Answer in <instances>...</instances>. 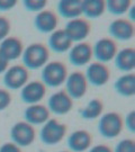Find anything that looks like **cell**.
I'll return each instance as SVG.
<instances>
[{
  "mask_svg": "<svg viewBox=\"0 0 135 152\" xmlns=\"http://www.w3.org/2000/svg\"><path fill=\"white\" fill-rule=\"evenodd\" d=\"M89 152H113V149L106 144H98L90 148Z\"/></svg>",
  "mask_w": 135,
  "mask_h": 152,
  "instance_id": "obj_33",
  "label": "cell"
},
{
  "mask_svg": "<svg viewBox=\"0 0 135 152\" xmlns=\"http://www.w3.org/2000/svg\"><path fill=\"white\" fill-rule=\"evenodd\" d=\"M29 80V70L23 64H15L9 66L4 73V85L7 89L17 90L22 89Z\"/></svg>",
  "mask_w": 135,
  "mask_h": 152,
  "instance_id": "obj_6",
  "label": "cell"
},
{
  "mask_svg": "<svg viewBox=\"0 0 135 152\" xmlns=\"http://www.w3.org/2000/svg\"><path fill=\"white\" fill-rule=\"evenodd\" d=\"M18 4L17 0H0V11H8L15 8Z\"/></svg>",
  "mask_w": 135,
  "mask_h": 152,
  "instance_id": "obj_32",
  "label": "cell"
},
{
  "mask_svg": "<svg viewBox=\"0 0 135 152\" xmlns=\"http://www.w3.org/2000/svg\"><path fill=\"white\" fill-rule=\"evenodd\" d=\"M124 129V118L117 112H108L100 116L98 122V131L100 135L113 140L120 135Z\"/></svg>",
  "mask_w": 135,
  "mask_h": 152,
  "instance_id": "obj_3",
  "label": "cell"
},
{
  "mask_svg": "<svg viewBox=\"0 0 135 152\" xmlns=\"http://www.w3.org/2000/svg\"><path fill=\"white\" fill-rule=\"evenodd\" d=\"M11 23L6 16H0V42L9 36Z\"/></svg>",
  "mask_w": 135,
  "mask_h": 152,
  "instance_id": "obj_28",
  "label": "cell"
},
{
  "mask_svg": "<svg viewBox=\"0 0 135 152\" xmlns=\"http://www.w3.org/2000/svg\"><path fill=\"white\" fill-rule=\"evenodd\" d=\"M60 152H71V151H68V150H63V151H60Z\"/></svg>",
  "mask_w": 135,
  "mask_h": 152,
  "instance_id": "obj_35",
  "label": "cell"
},
{
  "mask_svg": "<svg viewBox=\"0 0 135 152\" xmlns=\"http://www.w3.org/2000/svg\"><path fill=\"white\" fill-rule=\"evenodd\" d=\"M115 91L122 97H133L135 95V75L134 72L120 76L114 83Z\"/></svg>",
  "mask_w": 135,
  "mask_h": 152,
  "instance_id": "obj_21",
  "label": "cell"
},
{
  "mask_svg": "<svg viewBox=\"0 0 135 152\" xmlns=\"http://www.w3.org/2000/svg\"><path fill=\"white\" fill-rule=\"evenodd\" d=\"M85 76L88 83L93 87H103L110 80V70L105 63L92 62L87 66Z\"/></svg>",
  "mask_w": 135,
  "mask_h": 152,
  "instance_id": "obj_11",
  "label": "cell"
},
{
  "mask_svg": "<svg viewBox=\"0 0 135 152\" xmlns=\"http://www.w3.org/2000/svg\"><path fill=\"white\" fill-rule=\"evenodd\" d=\"M93 137L87 130H77L68 137V147L71 152H85L92 147Z\"/></svg>",
  "mask_w": 135,
  "mask_h": 152,
  "instance_id": "obj_16",
  "label": "cell"
},
{
  "mask_svg": "<svg viewBox=\"0 0 135 152\" xmlns=\"http://www.w3.org/2000/svg\"><path fill=\"white\" fill-rule=\"evenodd\" d=\"M11 94L8 89L0 88V112L7 109L11 104Z\"/></svg>",
  "mask_w": 135,
  "mask_h": 152,
  "instance_id": "obj_29",
  "label": "cell"
},
{
  "mask_svg": "<svg viewBox=\"0 0 135 152\" xmlns=\"http://www.w3.org/2000/svg\"><path fill=\"white\" fill-rule=\"evenodd\" d=\"M92 59V45L86 41L72 45V48L69 50V61L74 66H83L89 64Z\"/></svg>",
  "mask_w": 135,
  "mask_h": 152,
  "instance_id": "obj_13",
  "label": "cell"
},
{
  "mask_svg": "<svg viewBox=\"0 0 135 152\" xmlns=\"http://www.w3.org/2000/svg\"><path fill=\"white\" fill-rule=\"evenodd\" d=\"M106 10L112 15H124L128 12L130 8L133 6L132 0H107Z\"/></svg>",
  "mask_w": 135,
  "mask_h": 152,
  "instance_id": "obj_25",
  "label": "cell"
},
{
  "mask_svg": "<svg viewBox=\"0 0 135 152\" xmlns=\"http://www.w3.org/2000/svg\"><path fill=\"white\" fill-rule=\"evenodd\" d=\"M23 6L27 11L31 12H39V11L44 10L47 6V1L46 0H24L23 1Z\"/></svg>",
  "mask_w": 135,
  "mask_h": 152,
  "instance_id": "obj_26",
  "label": "cell"
},
{
  "mask_svg": "<svg viewBox=\"0 0 135 152\" xmlns=\"http://www.w3.org/2000/svg\"><path fill=\"white\" fill-rule=\"evenodd\" d=\"M65 91L73 100L74 99H81L85 97L88 90L89 83L87 81V78L82 71H73L70 75H68V78L65 80Z\"/></svg>",
  "mask_w": 135,
  "mask_h": 152,
  "instance_id": "obj_7",
  "label": "cell"
},
{
  "mask_svg": "<svg viewBox=\"0 0 135 152\" xmlns=\"http://www.w3.org/2000/svg\"><path fill=\"white\" fill-rule=\"evenodd\" d=\"M117 52H118L117 43L112 37H101L92 46L93 58L97 60V62L100 63H107L109 61L114 60Z\"/></svg>",
  "mask_w": 135,
  "mask_h": 152,
  "instance_id": "obj_8",
  "label": "cell"
},
{
  "mask_svg": "<svg viewBox=\"0 0 135 152\" xmlns=\"http://www.w3.org/2000/svg\"><path fill=\"white\" fill-rule=\"evenodd\" d=\"M59 18L53 10L44 9L36 14L34 18V27L43 34H51L58 29Z\"/></svg>",
  "mask_w": 135,
  "mask_h": 152,
  "instance_id": "obj_15",
  "label": "cell"
},
{
  "mask_svg": "<svg viewBox=\"0 0 135 152\" xmlns=\"http://www.w3.org/2000/svg\"><path fill=\"white\" fill-rule=\"evenodd\" d=\"M58 11L66 19H74L82 15V0H61L58 2Z\"/></svg>",
  "mask_w": 135,
  "mask_h": 152,
  "instance_id": "obj_22",
  "label": "cell"
},
{
  "mask_svg": "<svg viewBox=\"0 0 135 152\" xmlns=\"http://www.w3.org/2000/svg\"><path fill=\"white\" fill-rule=\"evenodd\" d=\"M24 49L23 41L17 36H8L0 42V52L9 62L22 58Z\"/></svg>",
  "mask_w": 135,
  "mask_h": 152,
  "instance_id": "obj_17",
  "label": "cell"
},
{
  "mask_svg": "<svg viewBox=\"0 0 135 152\" xmlns=\"http://www.w3.org/2000/svg\"><path fill=\"white\" fill-rule=\"evenodd\" d=\"M104 112V103L101 99L93 98L80 110V116L83 120L92 121L99 118Z\"/></svg>",
  "mask_w": 135,
  "mask_h": 152,
  "instance_id": "obj_24",
  "label": "cell"
},
{
  "mask_svg": "<svg viewBox=\"0 0 135 152\" xmlns=\"http://www.w3.org/2000/svg\"><path fill=\"white\" fill-rule=\"evenodd\" d=\"M63 29L72 42L79 43V42H85V39L90 35L91 24L88 22L86 18L78 17L74 19H70L66 23Z\"/></svg>",
  "mask_w": 135,
  "mask_h": 152,
  "instance_id": "obj_9",
  "label": "cell"
},
{
  "mask_svg": "<svg viewBox=\"0 0 135 152\" xmlns=\"http://www.w3.org/2000/svg\"><path fill=\"white\" fill-rule=\"evenodd\" d=\"M124 126H126V129L130 131L131 133L135 132V112L131 110L128 114L126 115L124 120Z\"/></svg>",
  "mask_w": 135,
  "mask_h": 152,
  "instance_id": "obj_30",
  "label": "cell"
},
{
  "mask_svg": "<svg viewBox=\"0 0 135 152\" xmlns=\"http://www.w3.org/2000/svg\"><path fill=\"white\" fill-rule=\"evenodd\" d=\"M8 68H9V61L7 60L5 56L1 54V52H0V75L5 73Z\"/></svg>",
  "mask_w": 135,
  "mask_h": 152,
  "instance_id": "obj_34",
  "label": "cell"
},
{
  "mask_svg": "<svg viewBox=\"0 0 135 152\" xmlns=\"http://www.w3.org/2000/svg\"><path fill=\"white\" fill-rule=\"evenodd\" d=\"M23 63L27 70H38L50 60V49L43 43H32L24 49Z\"/></svg>",
  "mask_w": 135,
  "mask_h": 152,
  "instance_id": "obj_1",
  "label": "cell"
},
{
  "mask_svg": "<svg viewBox=\"0 0 135 152\" xmlns=\"http://www.w3.org/2000/svg\"><path fill=\"white\" fill-rule=\"evenodd\" d=\"M46 107L49 108L50 113L63 116L69 114L73 108V99L66 94L64 89H62L50 96Z\"/></svg>",
  "mask_w": 135,
  "mask_h": 152,
  "instance_id": "obj_10",
  "label": "cell"
},
{
  "mask_svg": "<svg viewBox=\"0 0 135 152\" xmlns=\"http://www.w3.org/2000/svg\"><path fill=\"white\" fill-rule=\"evenodd\" d=\"M73 42L68 36L64 29H56L50 34L49 48L55 53H65L69 52L72 48Z\"/></svg>",
  "mask_w": 135,
  "mask_h": 152,
  "instance_id": "obj_19",
  "label": "cell"
},
{
  "mask_svg": "<svg viewBox=\"0 0 135 152\" xmlns=\"http://www.w3.org/2000/svg\"><path fill=\"white\" fill-rule=\"evenodd\" d=\"M25 122L31 125H43L51 118V113L49 108L43 104H34L28 105L24 112Z\"/></svg>",
  "mask_w": 135,
  "mask_h": 152,
  "instance_id": "obj_18",
  "label": "cell"
},
{
  "mask_svg": "<svg viewBox=\"0 0 135 152\" xmlns=\"http://www.w3.org/2000/svg\"><path fill=\"white\" fill-rule=\"evenodd\" d=\"M108 32L114 41L127 42L131 41L135 35L134 23L128 20L127 18H117L109 24Z\"/></svg>",
  "mask_w": 135,
  "mask_h": 152,
  "instance_id": "obj_12",
  "label": "cell"
},
{
  "mask_svg": "<svg viewBox=\"0 0 135 152\" xmlns=\"http://www.w3.org/2000/svg\"><path fill=\"white\" fill-rule=\"evenodd\" d=\"M114 61L118 70L125 73L133 72L135 68V50L133 48H124L119 50L115 55Z\"/></svg>",
  "mask_w": 135,
  "mask_h": 152,
  "instance_id": "obj_20",
  "label": "cell"
},
{
  "mask_svg": "<svg viewBox=\"0 0 135 152\" xmlns=\"http://www.w3.org/2000/svg\"><path fill=\"white\" fill-rule=\"evenodd\" d=\"M113 152H135V142L132 139H123L116 144Z\"/></svg>",
  "mask_w": 135,
  "mask_h": 152,
  "instance_id": "obj_27",
  "label": "cell"
},
{
  "mask_svg": "<svg viewBox=\"0 0 135 152\" xmlns=\"http://www.w3.org/2000/svg\"><path fill=\"white\" fill-rule=\"evenodd\" d=\"M106 11L105 0H82V15L89 19L101 17Z\"/></svg>",
  "mask_w": 135,
  "mask_h": 152,
  "instance_id": "obj_23",
  "label": "cell"
},
{
  "mask_svg": "<svg viewBox=\"0 0 135 152\" xmlns=\"http://www.w3.org/2000/svg\"><path fill=\"white\" fill-rule=\"evenodd\" d=\"M68 68L61 61H51L42 68V80L46 87L58 88L62 86L68 78Z\"/></svg>",
  "mask_w": 135,
  "mask_h": 152,
  "instance_id": "obj_2",
  "label": "cell"
},
{
  "mask_svg": "<svg viewBox=\"0 0 135 152\" xmlns=\"http://www.w3.org/2000/svg\"><path fill=\"white\" fill-rule=\"evenodd\" d=\"M10 137L15 144L19 148L32 145L36 139V132L34 126L25 121L17 122L12 125L10 130Z\"/></svg>",
  "mask_w": 135,
  "mask_h": 152,
  "instance_id": "obj_5",
  "label": "cell"
},
{
  "mask_svg": "<svg viewBox=\"0 0 135 152\" xmlns=\"http://www.w3.org/2000/svg\"><path fill=\"white\" fill-rule=\"evenodd\" d=\"M66 132H68L66 125L60 123L55 118H50L42 126L39 132V139L46 145H55L59 144L64 139Z\"/></svg>",
  "mask_w": 135,
  "mask_h": 152,
  "instance_id": "obj_4",
  "label": "cell"
},
{
  "mask_svg": "<svg viewBox=\"0 0 135 152\" xmlns=\"http://www.w3.org/2000/svg\"><path fill=\"white\" fill-rule=\"evenodd\" d=\"M0 152H23L22 148H19L14 142H6L0 147Z\"/></svg>",
  "mask_w": 135,
  "mask_h": 152,
  "instance_id": "obj_31",
  "label": "cell"
},
{
  "mask_svg": "<svg viewBox=\"0 0 135 152\" xmlns=\"http://www.w3.org/2000/svg\"><path fill=\"white\" fill-rule=\"evenodd\" d=\"M46 95V86L41 80L28 81L22 88L20 97L24 103L28 105L39 104Z\"/></svg>",
  "mask_w": 135,
  "mask_h": 152,
  "instance_id": "obj_14",
  "label": "cell"
}]
</instances>
